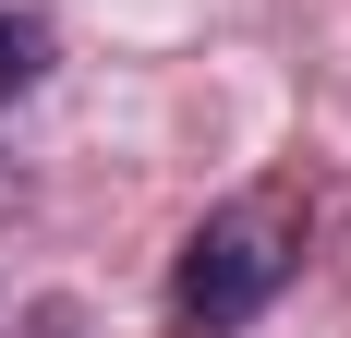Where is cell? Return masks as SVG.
Listing matches in <instances>:
<instances>
[{"label":"cell","mask_w":351,"mask_h":338,"mask_svg":"<svg viewBox=\"0 0 351 338\" xmlns=\"http://www.w3.org/2000/svg\"><path fill=\"white\" fill-rule=\"evenodd\" d=\"M291 266H303V205L291 194L206 205V218L182 230V254H170V326L182 338H243L254 314L291 290Z\"/></svg>","instance_id":"cell-1"},{"label":"cell","mask_w":351,"mask_h":338,"mask_svg":"<svg viewBox=\"0 0 351 338\" xmlns=\"http://www.w3.org/2000/svg\"><path fill=\"white\" fill-rule=\"evenodd\" d=\"M36 85H49V25L0 0V109H12V97H36Z\"/></svg>","instance_id":"cell-2"}]
</instances>
